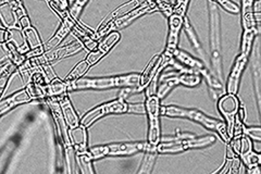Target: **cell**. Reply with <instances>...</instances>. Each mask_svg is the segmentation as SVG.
<instances>
[{"label":"cell","mask_w":261,"mask_h":174,"mask_svg":"<svg viewBox=\"0 0 261 174\" xmlns=\"http://www.w3.org/2000/svg\"><path fill=\"white\" fill-rule=\"evenodd\" d=\"M161 115L169 118H183L198 122L207 130L217 132L224 143L227 144L231 140V137L227 133L226 124L224 122L211 118L200 110L189 109V108H182L175 105H167L161 106Z\"/></svg>","instance_id":"cell-1"},{"label":"cell","mask_w":261,"mask_h":174,"mask_svg":"<svg viewBox=\"0 0 261 174\" xmlns=\"http://www.w3.org/2000/svg\"><path fill=\"white\" fill-rule=\"evenodd\" d=\"M209 13V45H210V64L217 78L224 83L222 45H221V19L219 8L212 2L208 3Z\"/></svg>","instance_id":"cell-2"},{"label":"cell","mask_w":261,"mask_h":174,"mask_svg":"<svg viewBox=\"0 0 261 174\" xmlns=\"http://www.w3.org/2000/svg\"><path fill=\"white\" fill-rule=\"evenodd\" d=\"M46 103L53 113V117L57 124V131L59 132L62 147L64 151V159H65V163H67L68 172L69 173L75 172L74 168H75L76 154L74 151V147H73L72 142H71L70 131H69L70 128L68 127L67 122H65V120H64L59 98L58 97H47Z\"/></svg>","instance_id":"cell-3"},{"label":"cell","mask_w":261,"mask_h":174,"mask_svg":"<svg viewBox=\"0 0 261 174\" xmlns=\"http://www.w3.org/2000/svg\"><path fill=\"white\" fill-rule=\"evenodd\" d=\"M138 73L121 74L107 78H83L73 83L72 89H105L112 87H138L141 83Z\"/></svg>","instance_id":"cell-4"},{"label":"cell","mask_w":261,"mask_h":174,"mask_svg":"<svg viewBox=\"0 0 261 174\" xmlns=\"http://www.w3.org/2000/svg\"><path fill=\"white\" fill-rule=\"evenodd\" d=\"M216 137L214 135L205 136H194L184 139L169 140V142H160L157 146L159 154H176L189 151V149L205 148L216 143Z\"/></svg>","instance_id":"cell-5"},{"label":"cell","mask_w":261,"mask_h":174,"mask_svg":"<svg viewBox=\"0 0 261 174\" xmlns=\"http://www.w3.org/2000/svg\"><path fill=\"white\" fill-rule=\"evenodd\" d=\"M147 142L134 143H113L107 145L94 146L88 149L93 160L100 159L106 156H130L145 151Z\"/></svg>","instance_id":"cell-6"},{"label":"cell","mask_w":261,"mask_h":174,"mask_svg":"<svg viewBox=\"0 0 261 174\" xmlns=\"http://www.w3.org/2000/svg\"><path fill=\"white\" fill-rule=\"evenodd\" d=\"M156 7H157L156 0H145V2L141 6H138L137 8H135L134 10L129 11L128 13L124 14L123 16H121V18L110 22L106 27L98 30L97 33H96V39L100 38L105 35H108L110 32H112L114 30L126 28L128 24L134 22L136 19H138L140 16L144 15L145 13L153 10Z\"/></svg>","instance_id":"cell-7"},{"label":"cell","mask_w":261,"mask_h":174,"mask_svg":"<svg viewBox=\"0 0 261 174\" xmlns=\"http://www.w3.org/2000/svg\"><path fill=\"white\" fill-rule=\"evenodd\" d=\"M161 99L157 94L147 96L145 106L146 113L148 114V142L151 145L158 146L161 142V126H160V115H161Z\"/></svg>","instance_id":"cell-8"},{"label":"cell","mask_w":261,"mask_h":174,"mask_svg":"<svg viewBox=\"0 0 261 174\" xmlns=\"http://www.w3.org/2000/svg\"><path fill=\"white\" fill-rule=\"evenodd\" d=\"M129 106L130 104L127 103L125 99L118 97L117 99H114V101L97 106L94 109L89 110L87 113L84 114V117L81 119V124L88 128L91 127L96 120L100 119L103 115L111 113H129Z\"/></svg>","instance_id":"cell-9"},{"label":"cell","mask_w":261,"mask_h":174,"mask_svg":"<svg viewBox=\"0 0 261 174\" xmlns=\"http://www.w3.org/2000/svg\"><path fill=\"white\" fill-rule=\"evenodd\" d=\"M183 21L184 16L173 13L171 16H169V34L167 38V46L165 49V53L162 56V68L169 67L171 60L173 59L174 52L178 48V34L179 31L183 28Z\"/></svg>","instance_id":"cell-10"},{"label":"cell","mask_w":261,"mask_h":174,"mask_svg":"<svg viewBox=\"0 0 261 174\" xmlns=\"http://www.w3.org/2000/svg\"><path fill=\"white\" fill-rule=\"evenodd\" d=\"M250 71L259 120L261 122V43L259 38L254 40V45H252L250 52Z\"/></svg>","instance_id":"cell-11"},{"label":"cell","mask_w":261,"mask_h":174,"mask_svg":"<svg viewBox=\"0 0 261 174\" xmlns=\"http://www.w3.org/2000/svg\"><path fill=\"white\" fill-rule=\"evenodd\" d=\"M242 104L239 97L234 94L225 93L223 96L218 99V110L222 114V117L226 121L227 133L230 137H233L234 124L236 115H238Z\"/></svg>","instance_id":"cell-12"},{"label":"cell","mask_w":261,"mask_h":174,"mask_svg":"<svg viewBox=\"0 0 261 174\" xmlns=\"http://www.w3.org/2000/svg\"><path fill=\"white\" fill-rule=\"evenodd\" d=\"M83 45H82L81 41H73V43L65 45L63 47H60L58 49H51V51H48L45 53L43 56L36 57L35 60L38 62V64H43V63H50L53 61L57 60H61L64 59V58H68L70 56H73L77 54L80 51L83 49Z\"/></svg>","instance_id":"cell-13"},{"label":"cell","mask_w":261,"mask_h":174,"mask_svg":"<svg viewBox=\"0 0 261 174\" xmlns=\"http://www.w3.org/2000/svg\"><path fill=\"white\" fill-rule=\"evenodd\" d=\"M248 57H249L248 55H245L242 53L238 57H236L233 67L231 69V72L227 77L226 93L238 95L241 77H242V73L245 69V65H246V63L248 61Z\"/></svg>","instance_id":"cell-14"},{"label":"cell","mask_w":261,"mask_h":174,"mask_svg":"<svg viewBox=\"0 0 261 174\" xmlns=\"http://www.w3.org/2000/svg\"><path fill=\"white\" fill-rule=\"evenodd\" d=\"M183 30L185 32L187 38H189L190 43H191L193 49L195 51V53L199 56V59H201L203 62H205L207 64V67L211 68L209 58H208V56H207V54L205 52V49H203V47H202V45L200 43L197 33L195 32V29L193 28L190 19L187 18L186 15L184 16V21H183Z\"/></svg>","instance_id":"cell-15"},{"label":"cell","mask_w":261,"mask_h":174,"mask_svg":"<svg viewBox=\"0 0 261 174\" xmlns=\"http://www.w3.org/2000/svg\"><path fill=\"white\" fill-rule=\"evenodd\" d=\"M162 69H163L162 68V56L161 55L154 56L150 60V62L148 63V65L146 67V69L144 70V72L142 73L140 86L137 87L138 93L143 92L144 89L148 87V85L150 84L153 78L157 77L158 73L160 71H162Z\"/></svg>","instance_id":"cell-16"},{"label":"cell","mask_w":261,"mask_h":174,"mask_svg":"<svg viewBox=\"0 0 261 174\" xmlns=\"http://www.w3.org/2000/svg\"><path fill=\"white\" fill-rule=\"evenodd\" d=\"M31 101H33V98L30 95L29 90L27 88L21 89V90H19V92L12 94L8 98L3 99L2 103H0V114L4 115L8 111L13 109L14 107L30 103Z\"/></svg>","instance_id":"cell-17"},{"label":"cell","mask_w":261,"mask_h":174,"mask_svg":"<svg viewBox=\"0 0 261 174\" xmlns=\"http://www.w3.org/2000/svg\"><path fill=\"white\" fill-rule=\"evenodd\" d=\"M173 57H174V59H176L179 63H182L184 67L189 68V69L193 70L194 72H197L199 74L206 68H209V67H207V64L205 62H203L201 59H199V58H195L194 56L190 55L185 51H182V49H179V48H177L174 52Z\"/></svg>","instance_id":"cell-18"},{"label":"cell","mask_w":261,"mask_h":174,"mask_svg":"<svg viewBox=\"0 0 261 174\" xmlns=\"http://www.w3.org/2000/svg\"><path fill=\"white\" fill-rule=\"evenodd\" d=\"M70 137L73 147H74L75 154H83L88 151L87 147V128L82 126L72 128L70 130Z\"/></svg>","instance_id":"cell-19"},{"label":"cell","mask_w":261,"mask_h":174,"mask_svg":"<svg viewBox=\"0 0 261 174\" xmlns=\"http://www.w3.org/2000/svg\"><path fill=\"white\" fill-rule=\"evenodd\" d=\"M59 102H60V106H61V110L63 113V117L65 122H67L68 127L70 129L75 128L81 124V120L79 118V114L76 113L74 107H73L70 98L65 95L59 96Z\"/></svg>","instance_id":"cell-20"},{"label":"cell","mask_w":261,"mask_h":174,"mask_svg":"<svg viewBox=\"0 0 261 174\" xmlns=\"http://www.w3.org/2000/svg\"><path fill=\"white\" fill-rule=\"evenodd\" d=\"M145 2V0H130V2L128 3H125L122 6L118 7L116 10H113L112 12H110L106 18L102 20V22L99 24V29L103 28L107 26V24H109L110 22L117 20L119 18H121V16H123L124 14L128 13L129 11L134 10L135 8H137L138 6H141L143 3Z\"/></svg>","instance_id":"cell-21"},{"label":"cell","mask_w":261,"mask_h":174,"mask_svg":"<svg viewBox=\"0 0 261 174\" xmlns=\"http://www.w3.org/2000/svg\"><path fill=\"white\" fill-rule=\"evenodd\" d=\"M72 92L71 86L65 80H60L56 78L45 85V95L47 97H59Z\"/></svg>","instance_id":"cell-22"},{"label":"cell","mask_w":261,"mask_h":174,"mask_svg":"<svg viewBox=\"0 0 261 174\" xmlns=\"http://www.w3.org/2000/svg\"><path fill=\"white\" fill-rule=\"evenodd\" d=\"M158 148L157 146L151 145L148 142H147V146L144 151V158L141 164V168L138 169V173L140 174H149L151 173L154 162H156L157 159V155H158Z\"/></svg>","instance_id":"cell-23"},{"label":"cell","mask_w":261,"mask_h":174,"mask_svg":"<svg viewBox=\"0 0 261 174\" xmlns=\"http://www.w3.org/2000/svg\"><path fill=\"white\" fill-rule=\"evenodd\" d=\"M19 73V67L12 61H8L7 63H3L0 68V88H2V97L5 95V90L7 85L9 84V80Z\"/></svg>","instance_id":"cell-24"},{"label":"cell","mask_w":261,"mask_h":174,"mask_svg":"<svg viewBox=\"0 0 261 174\" xmlns=\"http://www.w3.org/2000/svg\"><path fill=\"white\" fill-rule=\"evenodd\" d=\"M2 47L4 49V52L6 53V55L9 58V60L12 61L13 63H15L18 67L22 65L24 62L27 61V56L22 54L20 52L19 47L16 46L12 41H7V43H3Z\"/></svg>","instance_id":"cell-25"},{"label":"cell","mask_w":261,"mask_h":174,"mask_svg":"<svg viewBox=\"0 0 261 174\" xmlns=\"http://www.w3.org/2000/svg\"><path fill=\"white\" fill-rule=\"evenodd\" d=\"M178 85H181V82H179V78H178V73L171 74V76H169L167 78H163V80L160 82V84L158 86L157 96L160 99L166 98L171 90Z\"/></svg>","instance_id":"cell-26"},{"label":"cell","mask_w":261,"mask_h":174,"mask_svg":"<svg viewBox=\"0 0 261 174\" xmlns=\"http://www.w3.org/2000/svg\"><path fill=\"white\" fill-rule=\"evenodd\" d=\"M89 68H91V65H89V63L87 62L86 59L80 61L74 68L72 69V71L68 74L67 78H65V82H68L70 86H71V89H72V85L73 83H75L77 80L83 78L84 74L89 70ZM73 92V89H72Z\"/></svg>","instance_id":"cell-27"},{"label":"cell","mask_w":261,"mask_h":174,"mask_svg":"<svg viewBox=\"0 0 261 174\" xmlns=\"http://www.w3.org/2000/svg\"><path fill=\"white\" fill-rule=\"evenodd\" d=\"M21 33L24 43H28L31 49H35L43 46V41L38 35V32L33 27L23 30Z\"/></svg>","instance_id":"cell-28"},{"label":"cell","mask_w":261,"mask_h":174,"mask_svg":"<svg viewBox=\"0 0 261 174\" xmlns=\"http://www.w3.org/2000/svg\"><path fill=\"white\" fill-rule=\"evenodd\" d=\"M120 39H121L120 33L117 31H112L100 41L99 44H98L97 49H99L102 54L107 55L111 51V48L119 43Z\"/></svg>","instance_id":"cell-29"},{"label":"cell","mask_w":261,"mask_h":174,"mask_svg":"<svg viewBox=\"0 0 261 174\" xmlns=\"http://www.w3.org/2000/svg\"><path fill=\"white\" fill-rule=\"evenodd\" d=\"M69 33H71L70 28L65 23L61 22L60 27H59L58 30H57V32L55 33V35L46 43V47L49 49V51H51L53 48H55L56 46H58L61 43V41L65 37H67V35L69 34Z\"/></svg>","instance_id":"cell-30"},{"label":"cell","mask_w":261,"mask_h":174,"mask_svg":"<svg viewBox=\"0 0 261 174\" xmlns=\"http://www.w3.org/2000/svg\"><path fill=\"white\" fill-rule=\"evenodd\" d=\"M76 162L79 163L80 171L83 174H94L95 170L93 168V159L91 157V154L87 151L83 154H77L76 155Z\"/></svg>","instance_id":"cell-31"},{"label":"cell","mask_w":261,"mask_h":174,"mask_svg":"<svg viewBox=\"0 0 261 174\" xmlns=\"http://www.w3.org/2000/svg\"><path fill=\"white\" fill-rule=\"evenodd\" d=\"M211 2L220 5L224 10L233 14H238L241 11L240 6L238 4H235L234 2H232V0H211Z\"/></svg>","instance_id":"cell-32"},{"label":"cell","mask_w":261,"mask_h":174,"mask_svg":"<svg viewBox=\"0 0 261 174\" xmlns=\"http://www.w3.org/2000/svg\"><path fill=\"white\" fill-rule=\"evenodd\" d=\"M87 2H88V0H74V3H73L72 6L70 7L69 11H70L71 15L75 20H79L81 12H82V10L84 9V7L87 4Z\"/></svg>","instance_id":"cell-33"},{"label":"cell","mask_w":261,"mask_h":174,"mask_svg":"<svg viewBox=\"0 0 261 174\" xmlns=\"http://www.w3.org/2000/svg\"><path fill=\"white\" fill-rule=\"evenodd\" d=\"M243 133L249 136L252 140L261 142V127H243Z\"/></svg>","instance_id":"cell-34"},{"label":"cell","mask_w":261,"mask_h":174,"mask_svg":"<svg viewBox=\"0 0 261 174\" xmlns=\"http://www.w3.org/2000/svg\"><path fill=\"white\" fill-rule=\"evenodd\" d=\"M105 56H106V55L102 54V53L99 51V49H96V51L89 53L88 56L85 58V59L87 60V62L89 63V65H91V67H93V65H95L98 61H100Z\"/></svg>","instance_id":"cell-35"},{"label":"cell","mask_w":261,"mask_h":174,"mask_svg":"<svg viewBox=\"0 0 261 174\" xmlns=\"http://www.w3.org/2000/svg\"><path fill=\"white\" fill-rule=\"evenodd\" d=\"M49 7L58 8L60 10L69 9V0H47Z\"/></svg>","instance_id":"cell-36"},{"label":"cell","mask_w":261,"mask_h":174,"mask_svg":"<svg viewBox=\"0 0 261 174\" xmlns=\"http://www.w3.org/2000/svg\"><path fill=\"white\" fill-rule=\"evenodd\" d=\"M12 37V33L8 29H2V44L9 41Z\"/></svg>","instance_id":"cell-37"},{"label":"cell","mask_w":261,"mask_h":174,"mask_svg":"<svg viewBox=\"0 0 261 174\" xmlns=\"http://www.w3.org/2000/svg\"><path fill=\"white\" fill-rule=\"evenodd\" d=\"M255 33H256V35H261V22H256Z\"/></svg>","instance_id":"cell-38"},{"label":"cell","mask_w":261,"mask_h":174,"mask_svg":"<svg viewBox=\"0 0 261 174\" xmlns=\"http://www.w3.org/2000/svg\"><path fill=\"white\" fill-rule=\"evenodd\" d=\"M254 18L257 22H261V11L254 12Z\"/></svg>","instance_id":"cell-39"},{"label":"cell","mask_w":261,"mask_h":174,"mask_svg":"<svg viewBox=\"0 0 261 174\" xmlns=\"http://www.w3.org/2000/svg\"><path fill=\"white\" fill-rule=\"evenodd\" d=\"M12 2H14V0H2V6H3V5H6V4L12 3Z\"/></svg>","instance_id":"cell-40"}]
</instances>
